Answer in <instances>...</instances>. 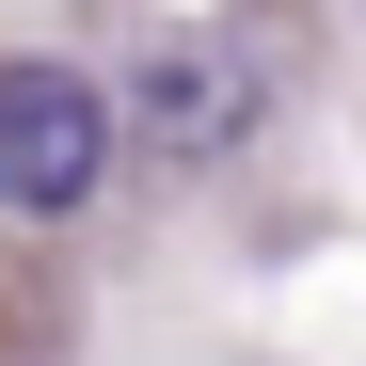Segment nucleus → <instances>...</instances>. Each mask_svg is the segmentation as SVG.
Segmentation results:
<instances>
[{
	"instance_id": "obj_1",
	"label": "nucleus",
	"mask_w": 366,
	"mask_h": 366,
	"mask_svg": "<svg viewBox=\"0 0 366 366\" xmlns=\"http://www.w3.org/2000/svg\"><path fill=\"white\" fill-rule=\"evenodd\" d=\"M112 128H128V96H96L80 64H0V207H16V223L96 207Z\"/></svg>"
},
{
	"instance_id": "obj_2",
	"label": "nucleus",
	"mask_w": 366,
	"mask_h": 366,
	"mask_svg": "<svg viewBox=\"0 0 366 366\" xmlns=\"http://www.w3.org/2000/svg\"><path fill=\"white\" fill-rule=\"evenodd\" d=\"M255 48H223V32H175V48H144V80H128V128L159 144V159H223L239 128H255Z\"/></svg>"
}]
</instances>
